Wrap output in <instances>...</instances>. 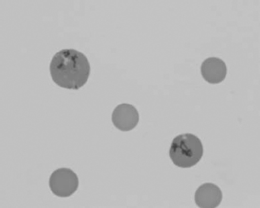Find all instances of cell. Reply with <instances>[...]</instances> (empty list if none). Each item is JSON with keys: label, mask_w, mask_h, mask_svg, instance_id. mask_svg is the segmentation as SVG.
<instances>
[{"label": "cell", "mask_w": 260, "mask_h": 208, "mask_svg": "<svg viewBox=\"0 0 260 208\" xmlns=\"http://www.w3.org/2000/svg\"><path fill=\"white\" fill-rule=\"evenodd\" d=\"M53 81L61 88L78 90L89 78L90 66L83 53L67 49L57 52L50 66Z\"/></svg>", "instance_id": "cell-1"}, {"label": "cell", "mask_w": 260, "mask_h": 208, "mask_svg": "<svg viewBox=\"0 0 260 208\" xmlns=\"http://www.w3.org/2000/svg\"><path fill=\"white\" fill-rule=\"evenodd\" d=\"M204 154L202 141L192 133H184L175 137L171 143L169 156L175 165L190 168L196 165Z\"/></svg>", "instance_id": "cell-2"}, {"label": "cell", "mask_w": 260, "mask_h": 208, "mask_svg": "<svg viewBox=\"0 0 260 208\" xmlns=\"http://www.w3.org/2000/svg\"><path fill=\"white\" fill-rule=\"evenodd\" d=\"M49 185L57 197H69L78 190V177L70 168H58L51 175Z\"/></svg>", "instance_id": "cell-3"}, {"label": "cell", "mask_w": 260, "mask_h": 208, "mask_svg": "<svg viewBox=\"0 0 260 208\" xmlns=\"http://www.w3.org/2000/svg\"><path fill=\"white\" fill-rule=\"evenodd\" d=\"M112 121L116 128L119 130H132L137 126L139 122V112L131 104H120L112 113Z\"/></svg>", "instance_id": "cell-4"}, {"label": "cell", "mask_w": 260, "mask_h": 208, "mask_svg": "<svg viewBox=\"0 0 260 208\" xmlns=\"http://www.w3.org/2000/svg\"><path fill=\"white\" fill-rule=\"evenodd\" d=\"M222 194L218 186L206 183L200 186L195 193V202L202 208H214L221 203Z\"/></svg>", "instance_id": "cell-5"}, {"label": "cell", "mask_w": 260, "mask_h": 208, "mask_svg": "<svg viewBox=\"0 0 260 208\" xmlns=\"http://www.w3.org/2000/svg\"><path fill=\"white\" fill-rule=\"evenodd\" d=\"M202 75L210 84H219L226 75V66L221 59L212 57L207 58L202 64Z\"/></svg>", "instance_id": "cell-6"}]
</instances>
